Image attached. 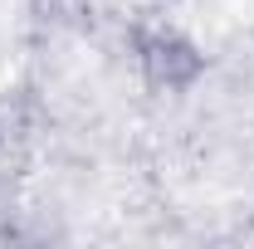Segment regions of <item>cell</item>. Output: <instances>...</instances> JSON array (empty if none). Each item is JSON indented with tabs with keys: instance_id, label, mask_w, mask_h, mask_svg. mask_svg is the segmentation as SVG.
<instances>
[{
	"instance_id": "1",
	"label": "cell",
	"mask_w": 254,
	"mask_h": 249,
	"mask_svg": "<svg viewBox=\"0 0 254 249\" xmlns=\"http://www.w3.org/2000/svg\"><path fill=\"white\" fill-rule=\"evenodd\" d=\"M142 78L157 93H186V88H195L205 78V54H200L195 39H186L176 30H161L142 44Z\"/></svg>"
}]
</instances>
